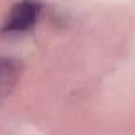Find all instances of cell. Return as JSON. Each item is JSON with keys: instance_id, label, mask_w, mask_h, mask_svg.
Here are the masks:
<instances>
[{"instance_id": "2", "label": "cell", "mask_w": 135, "mask_h": 135, "mask_svg": "<svg viewBox=\"0 0 135 135\" xmlns=\"http://www.w3.org/2000/svg\"><path fill=\"white\" fill-rule=\"evenodd\" d=\"M19 76V64L15 59H0V92H7Z\"/></svg>"}, {"instance_id": "1", "label": "cell", "mask_w": 135, "mask_h": 135, "mask_svg": "<svg viewBox=\"0 0 135 135\" xmlns=\"http://www.w3.org/2000/svg\"><path fill=\"white\" fill-rule=\"evenodd\" d=\"M41 13V3L37 0H21L8 11L2 24L3 33H22L30 30Z\"/></svg>"}]
</instances>
